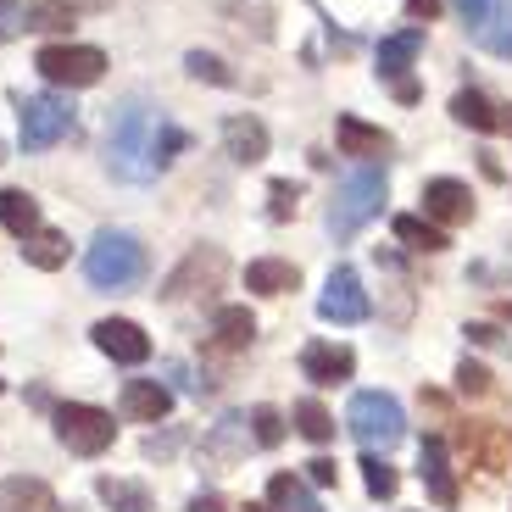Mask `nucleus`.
<instances>
[{
  "instance_id": "obj_1",
  "label": "nucleus",
  "mask_w": 512,
  "mask_h": 512,
  "mask_svg": "<svg viewBox=\"0 0 512 512\" xmlns=\"http://www.w3.org/2000/svg\"><path fill=\"white\" fill-rule=\"evenodd\" d=\"M184 151H190V134L162 106L140 101V95H128L106 123V173L123 184H151Z\"/></svg>"
},
{
  "instance_id": "obj_2",
  "label": "nucleus",
  "mask_w": 512,
  "mask_h": 512,
  "mask_svg": "<svg viewBox=\"0 0 512 512\" xmlns=\"http://www.w3.org/2000/svg\"><path fill=\"white\" fill-rule=\"evenodd\" d=\"M84 279L95 290H128L145 279V245L128 229H101L84 251Z\"/></svg>"
},
{
  "instance_id": "obj_3",
  "label": "nucleus",
  "mask_w": 512,
  "mask_h": 512,
  "mask_svg": "<svg viewBox=\"0 0 512 512\" xmlns=\"http://www.w3.org/2000/svg\"><path fill=\"white\" fill-rule=\"evenodd\" d=\"M384 195H390V173H384V167H357V173H346L340 190H334V201H329V234L334 240H351L362 223L379 218Z\"/></svg>"
},
{
  "instance_id": "obj_4",
  "label": "nucleus",
  "mask_w": 512,
  "mask_h": 512,
  "mask_svg": "<svg viewBox=\"0 0 512 512\" xmlns=\"http://www.w3.org/2000/svg\"><path fill=\"white\" fill-rule=\"evenodd\" d=\"M346 423H351V435H357L362 451H390L401 435H407V418H401V401L390 396V390H357L346 407Z\"/></svg>"
},
{
  "instance_id": "obj_5",
  "label": "nucleus",
  "mask_w": 512,
  "mask_h": 512,
  "mask_svg": "<svg viewBox=\"0 0 512 512\" xmlns=\"http://www.w3.org/2000/svg\"><path fill=\"white\" fill-rule=\"evenodd\" d=\"M34 67H39L45 84H56V90H90V84H101V73H106V51L56 39V45H45V51L34 56Z\"/></svg>"
},
{
  "instance_id": "obj_6",
  "label": "nucleus",
  "mask_w": 512,
  "mask_h": 512,
  "mask_svg": "<svg viewBox=\"0 0 512 512\" xmlns=\"http://www.w3.org/2000/svg\"><path fill=\"white\" fill-rule=\"evenodd\" d=\"M73 101L67 95H28L23 112H17V140H23V151H51L56 140H67L73 134Z\"/></svg>"
},
{
  "instance_id": "obj_7",
  "label": "nucleus",
  "mask_w": 512,
  "mask_h": 512,
  "mask_svg": "<svg viewBox=\"0 0 512 512\" xmlns=\"http://www.w3.org/2000/svg\"><path fill=\"white\" fill-rule=\"evenodd\" d=\"M56 440L67 451H78V457H101L117 440V423H112V412L90 407V401H62L56 407Z\"/></svg>"
},
{
  "instance_id": "obj_8",
  "label": "nucleus",
  "mask_w": 512,
  "mask_h": 512,
  "mask_svg": "<svg viewBox=\"0 0 512 512\" xmlns=\"http://www.w3.org/2000/svg\"><path fill=\"white\" fill-rule=\"evenodd\" d=\"M462 34L474 39L479 51L512 62V0H457Z\"/></svg>"
},
{
  "instance_id": "obj_9",
  "label": "nucleus",
  "mask_w": 512,
  "mask_h": 512,
  "mask_svg": "<svg viewBox=\"0 0 512 512\" xmlns=\"http://www.w3.org/2000/svg\"><path fill=\"white\" fill-rule=\"evenodd\" d=\"M56 28H73V12L62 0H0V45L23 34H56Z\"/></svg>"
},
{
  "instance_id": "obj_10",
  "label": "nucleus",
  "mask_w": 512,
  "mask_h": 512,
  "mask_svg": "<svg viewBox=\"0 0 512 512\" xmlns=\"http://www.w3.org/2000/svg\"><path fill=\"white\" fill-rule=\"evenodd\" d=\"M223 273H229V256H223L218 245H201V251H190V256L179 262V268L167 273L162 301H184V295H206V290H218Z\"/></svg>"
},
{
  "instance_id": "obj_11",
  "label": "nucleus",
  "mask_w": 512,
  "mask_h": 512,
  "mask_svg": "<svg viewBox=\"0 0 512 512\" xmlns=\"http://www.w3.org/2000/svg\"><path fill=\"white\" fill-rule=\"evenodd\" d=\"M368 312L373 307H368V290H362L357 268H334L323 295H318V318L323 323H362Z\"/></svg>"
},
{
  "instance_id": "obj_12",
  "label": "nucleus",
  "mask_w": 512,
  "mask_h": 512,
  "mask_svg": "<svg viewBox=\"0 0 512 512\" xmlns=\"http://www.w3.org/2000/svg\"><path fill=\"white\" fill-rule=\"evenodd\" d=\"M95 351L112 362H123V368H140L145 357H151V340H145L140 323H128V318H101L95 323Z\"/></svg>"
},
{
  "instance_id": "obj_13",
  "label": "nucleus",
  "mask_w": 512,
  "mask_h": 512,
  "mask_svg": "<svg viewBox=\"0 0 512 512\" xmlns=\"http://www.w3.org/2000/svg\"><path fill=\"white\" fill-rule=\"evenodd\" d=\"M423 218L429 223H468L474 218V190L462 179H429L423 184Z\"/></svg>"
},
{
  "instance_id": "obj_14",
  "label": "nucleus",
  "mask_w": 512,
  "mask_h": 512,
  "mask_svg": "<svg viewBox=\"0 0 512 512\" xmlns=\"http://www.w3.org/2000/svg\"><path fill=\"white\" fill-rule=\"evenodd\" d=\"M223 151H229V162H240V167L262 162V156H268V128H262V117H251V112L223 117Z\"/></svg>"
},
{
  "instance_id": "obj_15",
  "label": "nucleus",
  "mask_w": 512,
  "mask_h": 512,
  "mask_svg": "<svg viewBox=\"0 0 512 512\" xmlns=\"http://www.w3.org/2000/svg\"><path fill=\"white\" fill-rule=\"evenodd\" d=\"M418 51H423V28H401V34H390V39H379V78L390 84V90H401V84H412L407 78V67L418 62Z\"/></svg>"
},
{
  "instance_id": "obj_16",
  "label": "nucleus",
  "mask_w": 512,
  "mask_h": 512,
  "mask_svg": "<svg viewBox=\"0 0 512 512\" xmlns=\"http://www.w3.org/2000/svg\"><path fill=\"white\" fill-rule=\"evenodd\" d=\"M301 373H307L312 384H346L351 373H357V357H351V346H334V340H312V346L301 351Z\"/></svg>"
},
{
  "instance_id": "obj_17",
  "label": "nucleus",
  "mask_w": 512,
  "mask_h": 512,
  "mask_svg": "<svg viewBox=\"0 0 512 512\" xmlns=\"http://www.w3.org/2000/svg\"><path fill=\"white\" fill-rule=\"evenodd\" d=\"M167 412H173V390L156 379H128L123 384V418L134 423H162Z\"/></svg>"
},
{
  "instance_id": "obj_18",
  "label": "nucleus",
  "mask_w": 512,
  "mask_h": 512,
  "mask_svg": "<svg viewBox=\"0 0 512 512\" xmlns=\"http://www.w3.org/2000/svg\"><path fill=\"white\" fill-rule=\"evenodd\" d=\"M418 474H423V485H429V496L440 501V507H457V479H451V457H446V446H440L435 435L418 446Z\"/></svg>"
},
{
  "instance_id": "obj_19",
  "label": "nucleus",
  "mask_w": 512,
  "mask_h": 512,
  "mask_svg": "<svg viewBox=\"0 0 512 512\" xmlns=\"http://www.w3.org/2000/svg\"><path fill=\"white\" fill-rule=\"evenodd\" d=\"M0 512H62L45 479H0Z\"/></svg>"
},
{
  "instance_id": "obj_20",
  "label": "nucleus",
  "mask_w": 512,
  "mask_h": 512,
  "mask_svg": "<svg viewBox=\"0 0 512 512\" xmlns=\"http://www.w3.org/2000/svg\"><path fill=\"white\" fill-rule=\"evenodd\" d=\"M245 512H323V507H318V496H312L307 479L273 474L268 479V501H262V507H245Z\"/></svg>"
},
{
  "instance_id": "obj_21",
  "label": "nucleus",
  "mask_w": 512,
  "mask_h": 512,
  "mask_svg": "<svg viewBox=\"0 0 512 512\" xmlns=\"http://www.w3.org/2000/svg\"><path fill=\"white\" fill-rule=\"evenodd\" d=\"M334 140H340V151H346V156H384L390 145H396L384 128L362 123V117H340V123H334Z\"/></svg>"
},
{
  "instance_id": "obj_22",
  "label": "nucleus",
  "mask_w": 512,
  "mask_h": 512,
  "mask_svg": "<svg viewBox=\"0 0 512 512\" xmlns=\"http://www.w3.org/2000/svg\"><path fill=\"white\" fill-rule=\"evenodd\" d=\"M301 284V273H295V262H279V256H262V262H251L245 268V290L256 295H284Z\"/></svg>"
},
{
  "instance_id": "obj_23",
  "label": "nucleus",
  "mask_w": 512,
  "mask_h": 512,
  "mask_svg": "<svg viewBox=\"0 0 512 512\" xmlns=\"http://www.w3.org/2000/svg\"><path fill=\"white\" fill-rule=\"evenodd\" d=\"M0 223H6L17 240H28V234L45 229V223H39V201L28 190H0Z\"/></svg>"
},
{
  "instance_id": "obj_24",
  "label": "nucleus",
  "mask_w": 512,
  "mask_h": 512,
  "mask_svg": "<svg viewBox=\"0 0 512 512\" xmlns=\"http://www.w3.org/2000/svg\"><path fill=\"white\" fill-rule=\"evenodd\" d=\"M212 334H218L223 351H245L256 340V318L245 307H218L212 312Z\"/></svg>"
},
{
  "instance_id": "obj_25",
  "label": "nucleus",
  "mask_w": 512,
  "mask_h": 512,
  "mask_svg": "<svg viewBox=\"0 0 512 512\" xmlns=\"http://www.w3.org/2000/svg\"><path fill=\"white\" fill-rule=\"evenodd\" d=\"M451 117H457L462 128H474V134L501 128V112H496V106H490L479 90H457V95H451Z\"/></svg>"
},
{
  "instance_id": "obj_26",
  "label": "nucleus",
  "mask_w": 512,
  "mask_h": 512,
  "mask_svg": "<svg viewBox=\"0 0 512 512\" xmlns=\"http://www.w3.org/2000/svg\"><path fill=\"white\" fill-rule=\"evenodd\" d=\"M95 496L106 501L112 512H151V490L145 485H134V479H95Z\"/></svg>"
},
{
  "instance_id": "obj_27",
  "label": "nucleus",
  "mask_w": 512,
  "mask_h": 512,
  "mask_svg": "<svg viewBox=\"0 0 512 512\" xmlns=\"http://www.w3.org/2000/svg\"><path fill=\"white\" fill-rule=\"evenodd\" d=\"M23 262H34V268H62L67 262V234H56V229H39V234H28L23 240Z\"/></svg>"
},
{
  "instance_id": "obj_28",
  "label": "nucleus",
  "mask_w": 512,
  "mask_h": 512,
  "mask_svg": "<svg viewBox=\"0 0 512 512\" xmlns=\"http://www.w3.org/2000/svg\"><path fill=\"white\" fill-rule=\"evenodd\" d=\"M396 240L407 245V251H446V229L440 223H429V218H396Z\"/></svg>"
},
{
  "instance_id": "obj_29",
  "label": "nucleus",
  "mask_w": 512,
  "mask_h": 512,
  "mask_svg": "<svg viewBox=\"0 0 512 512\" xmlns=\"http://www.w3.org/2000/svg\"><path fill=\"white\" fill-rule=\"evenodd\" d=\"M295 429H301V435L312 440V446H329L334 440V418H329V407H323V401H295Z\"/></svg>"
},
{
  "instance_id": "obj_30",
  "label": "nucleus",
  "mask_w": 512,
  "mask_h": 512,
  "mask_svg": "<svg viewBox=\"0 0 512 512\" xmlns=\"http://www.w3.org/2000/svg\"><path fill=\"white\" fill-rule=\"evenodd\" d=\"M362 479H368V496H379V501H390L396 496V468H390V462L379 457V451H368V457H362Z\"/></svg>"
},
{
  "instance_id": "obj_31",
  "label": "nucleus",
  "mask_w": 512,
  "mask_h": 512,
  "mask_svg": "<svg viewBox=\"0 0 512 512\" xmlns=\"http://www.w3.org/2000/svg\"><path fill=\"white\" fill-rule=\"evenodd\" d=\"M251 440L262 451H273L284 440V412L279 407H251Z\"/></svg>"
},
{
  "instance_id": "obj_32",
  "label": "nucleus",
  "mask_w": 512,
  "mask_h": 512,
  "mask_svg": "<svg viewBox=\"0 0 512 512\" xmlns=\"http://www.w3.org/2000/svg\"><path fill=\"white\" fill-rule=\"evenodd\" d=\"M184 73H190V78H206V84H223V90L234 84L229 67H223L218 56H206V51H190V56H184Z\"/></svg>"
},
{
  "instance_id": "obj_33",
  "label": "nucleus",
  "mask_w": 512,
  "mask_h": 512,
  "mask_svg": "<svg viewBox=\"0 0 512 512\" xmlns=\"http://www.w3.org/2000/svg\"><path fill=\"white\" fill-rule=\"evenodd\" d=\"M295 201H301V184H290V179H273L268 184V218L273 223L295 218Z\"/></svg>"
},
{
  "instance_id": "obj_34",
  "label": "nucleus",
  "mask_w": 512,
  "mask_h": 512,
  "mask_svg": "<svg viewBox=\"0 0 512 512\" xmlns=\"http://www.w3.org/2000/svg\"><path fill=\"white\" fill-rule=\"evenodd\" d=\"M457 390H462V396H485V390H490V373L479 368V362H462V368H457Z\"/></svg>"
},
{
  "instance_id": "obj_35",
  "label": "nucleus",
  "mask_w": 512,
  "mask_h": 512,
  "mask_svg": "<svg viewBox=\"0 0 512 512\" xmlns=\"http://www.w3.org/2000/svg\"><path fill=\"white\" fill-rule=\"evenodd\" d=\"M334 479H340V468H334V462H329V457H312V462H307V485H318V490H329V485H334Z\"/></svg>"
},
{
  "instance_id": "obj_36",
  "label": "nucleus",
  "mask_w": 512,
  "mask_h": 512,
  "mask_svg": "<svg viewBox=\"0 0 512 512\" xmlns=\"http://www.w3.org/2000/svg\"><path fill=\"white\" fill-rule=\"evenodd\" d=\"M190 512H234V507H229V501L218 496V490H201V496L190 501Z\"/></svg>"
},
{
  "instance_id": "obj_37",
  "label": "nucleus",
  "mask_w": 512,
  "mask_h": 512,
  "mask_svg": "<svg viewBox=\"0 0 512 512\" xmlns=\"http://www.w3.org/2000/svg\"><path fill=\"white\" fill-rule=\"evenodd\" d=\"M407 17L412 23H429V17H440V0H407Z\"/></svg>"
},
{
  "instance_id": "obj_38",
  "label": "nucleus",
  "mask_w": 512,
  "mask_h": 512,
  "mask_svg": "<svg viewBox=\"0 0 512 512\" xmlns=\"http://www.w3.org/2000/svg\"><path fill=\"white\" fill-rule=\"evenodd\" d=\"M67 12H101V6H112V0H62Z\"/></svg>"
},
{
  "instance_id": "obj_39",
  "label": "nucleus",
  "mask_w": 512,
  "mask_h": 512,
  "mask_svg": "<svg viewBox=\"0 0 512 512\" xmlns=\"http://www.w3.org/2000/svg\"><path fill=\"white\" fill-rule=\"evenodd\" d=\"M501 128H512V112H507V117H501Z\"/></svg>"
},
{
  "instance_id": "obj_40",
  "label": "nucleus",
  "mask_w": 512,
  "mask_h": 512,
  "mask_svg": "<svg viewBox=\"0 0 512 512\" xmlns=\"http://www.w3.org/2000/svg\"><path fill=\"white\" fill-rule=\"evenodd\" d=\"M0 162H6V145H0Z\"/></svg>"
}]
</instances>
